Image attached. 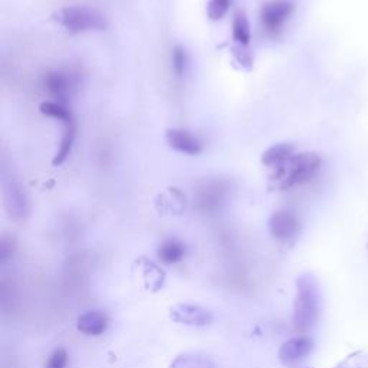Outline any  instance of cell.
<instances>
[{"label":"cell","instance_id":"20","mask_svg":"<svg viewBox=\"0 0 368 368\" xmlns=\"http://www.w3.org/2000/svg\"><path fill=\"white\" fill-rule=\"evenodd\" d=\"M68 352L65 348H57L50 357L48 360L45 361L43 368H67L68 365Z\"/></svg>","mask_w":368,"mask_h":368},{"label":"cell","instance_id":"6","mask_svg":"<svg viewBox=\"0 0 368 368\" xmlns=\"http://www.w3.org/2000/svg\"><path fill=\"white\" fill-rule=\"evenodd\" d=\"M294 11L295 6L291 0H270V2H266L262 6V25L270 33L280 32L284 28V25L289 21Z\"/></svg>","mask_w":368,"mask_h":368},{"label":"cell","instance_id":"22","mask_svg":"<svg viewBox=\"0 0 368 368\" xmlns=\"http://www.w3.org/2000/svg\"><path fill=\"white\" fill-rule=\"evenodd\" d=\"M235 55H236V58H238L239 62H242V64H248V65L252 64V57H251V54H249V51H248V46L236 45V48H235Z\"/></svg>","mask_w":368,"mask_h":368},{"label":"cell","instance_id":"8","mask_svg":"<svg viewBox=\"0 0 368 368\" xmlns=\"http://www.w3.org/2000/svg\"><path fill=\"white\" fill-rule=\"evenodd\" d=\"M166 142L170 149L181 154L199 156L203 151L202 142L188 130L168 128L166 131Z\"/></svg>","mask_w":368,"mask_h":368},{"label":"cell","instance_id":"10","mask_svg":"<svg viewBox=\"0 0 368 368\" xmlns=\"http://www.w3.org/2000/svg\"><path fill=\"white\" fill-rule=\"evenodd\" d=\"M314 348L311 338L308 337H297L291 338L280 350V361L284 365H292L306 358Z\"/></svg>","mask_w":368,"mask_h":368},{"label":"cell","instance_id":"7","mask_svg":"<svg viewBox=\"0 0 368 368\" xmlns=\"http://www.w3.org/2000/svg\"><path fill=\"white\" fill-rule=\"evenodd\" d=\"M170 316L177 324L189 327H206L213 321V314L209 309L190 304H178L173 306Z\"/></svg>","mask_w":368,"mask_h":368},{"label":"cell","instance_id":"5","mask_svg":"<svg viewBox=\"0 0 368 368\" xmlns=\"http://www.w3.org/2000/svg\"><path fill=\"white\" fill-rule=\"evenodd\" d=\"M268 229L273 239L287 243L299 235L301 223L295 213L289 210H278L269 217Z\"/></svg>","mask_w":368,"mask_h":368},{"label":"cell","instance_id":"12","mask_svg":"<svg viewBox=\"0 0 368 368\" xmlns=\"http://www.w3.org/2000/svg\"><path fill=\"white\" fill-rule=\"evenodd\" d=\"M295 154V146L292 143H280L269 147L262 154V164L272 168L278 170L281 168L292 156Z\"/></svg>","mask_w":368,"mask_h":368},{"label":"cell","instance_id":"17","mask_svg":"<svg viewBox=\"0 0 368 368\" xmlns=\"http://www.w3.org/2000/svg\"><path fill=\"white\" fill-rule=\"evenodd\" d=\"M171 367L173 368H214L207 358L195 354H184L177 357V360L173 362Z\"/></svg>","mask_w":368,"mask_h":368},{"label":"cell","instance_id":"13","mask_svg":"<svg viewBox=\"0 0 368 368\" xmlns=\"http://www.w3.org/2000/svg\"><path fill=\"white\" fill-rule=\"evenodd\" d=\"M157 255L163 263L176 265L186 256V246L177 239H167L159 246Z\"/></svg>","mask_w":368,"mask_h":368},{"label":"cell","instance_id":"4","mask_svg":"<svg viewBox=\"0 0 368 368\" xmlns=\"http://www.w3.org/2000/svg\"><path fill=\"white\" fill-rule=\"evenodd\" d=\"M4 203L5 209L13 220L22 222L29 214L28 197L21 186V183L15 177H6L4 173Z\"/></svg>","mask_w":368,"mask_h":368},{"label":"cell","instance_id":"11","mask_svg":"<svg viewBox=\"0 0 368 368\" xmlns=\"http://www.w3.org/2000/svg\"><path fill=\"white\" fill-rule=\"evenodd\" d=\"M108 327V316L101 311H88L78 316L76 330L89 337H98L105 333Z\"/></svg>","mask_w":368,"mask_h":368},{"label":"cell","instance_id":"19","mask_svg":"<svg viewBox=\"0 0 368 368\" xmlns=\"http://www.w3.org/2000/svg\"><path fill=\"white\" fill-rule=\"evenodd\" d=\"M230 9V0H209L206 12L210 21H220Z\"/></svg>","mask_w":368,"mask_h":368},{"label":"cell","instance_id":"1","mask_svg":"<svg viewBox=\"0 0 368 368\" xmlns=\"http://www.w3.org/2000/svg\"><path fill=\"white\" fill-rule=\"evenodd\" d=\"M321 292L316 280L311 273H304L297 280V295L294 302V327L298 333H308L319 319Z\"/></svg>","mask_w":368,"mask_h":368},{"label":"cell","instance_id":"14","mask_svg":"<svg viewBox=\"0 0 368 368\" xmlns=\"http://www.w3.org/2000/svg\"><path fill=\"white\" fill-rule=\"evenodd\" d=\"M75 134H76L75 121L64 125V134H62V138H61L59 149H58V151H57V154L52 160V164L55 167L62 166L67 161V159L69 157L72 147H74V143H75Z\"/></svg>","mask_w":368,"mask_h":368},{"label":"cell","instance_id":"21","mask_svg":"<svg viewBox=\"0 0 368 368\" xmlns=\"http://www.w3.org/2000/svg\"><path fill=\"white\" fill-rule=\"evenodd\" d=\"M13 252H15L13 241H8L6 238H4L2 245H0V262L5 263L11 256H13Z\"/></svg>","mask_w":368,"mask_h":368},{"label":"cell","instance_id":"15","mask_svg":"<svg viewBox=\"0 0 368 368\" xmlns=\"http://www.w3.org/2000/svg\"><path fill=\"white\" fill-rule=\"evenodd\" d=\"M39 111L50 117V118H55V120H59L64 125L69 124L74 121V117L71 114V111L61 103H55V101H45L40 104L39 107Z\"/></svg>","mask_w":368,"mask_h":368},{"label":"cell","instance_id":"9","mask_svg":"<svg viewBox=\"0 0 368 368\" xmlns=\"http://www.w3.org/2000/svg\"><path fill=\"white\" fill-rule=\"evenodd\" d=\"M45 88L48 89L50 94L55 98H58L62 104L64 100L71 97L72 91L75 88V79L69 72L64 71H52L45 75Z\"/></svg>","mask_w":368,"mask_h":368},{"label":"cell","instance_id":"16","mask_svg":"<svg viewBox=\"0 0 368 368\" xmlns=\"http://www.w3.org/2000/svg\"><path fill=\"white\" fill-rule=\"evenodd\" d=\"M232 35L236 45L249 46L251 43V25L245 13H238L232 22Z\"/></svg>","mask_w":368,"mask_h":368},{"label":"cell","instance_id":"18","mask_svg":"<svg viewBox=\"0 0 368 368\" xmlns=\"http://www.w3.org/2000/svg\"><path fill=\"white\" fill-rule=\"evenodd\" d=\"M188 62H189V59H188L186 51H184L180 45L174 46L171 51V67H173L176 76H178V78L184 76V74H186V71H188Z\"/></svg>","mask_w":368,"mask_h":368},{"label":"cell","instance_id":"2","mask_svg":"<svg viewBox=\"0 0 368 368\" xmlns=\"http://www.w3.org/2000/svg\"><path fill=\"white\" fill-rule=\"evenodd\" d=\"M321 157L316 153L294 154L281 168L275 170L273 180L281 190L301 186L314 178L321 167Z\"/></svg>","mask_w":368,"mask_h":368},{"label":"cell","instance_id":"3","mask_svg":"<svg viewBox=\"0 0 368 368\" xmlns=\"http://www.w3.org/2000/svg\"><path fill=\"white\" fill-rule=\"evenodd\" d=\"M52 19L69 33H84L91 30H105L108 26L107 16L89 6H68L57 11Z\"/></svg>","mask_w":368,"mask_h":368}]
</instances>
